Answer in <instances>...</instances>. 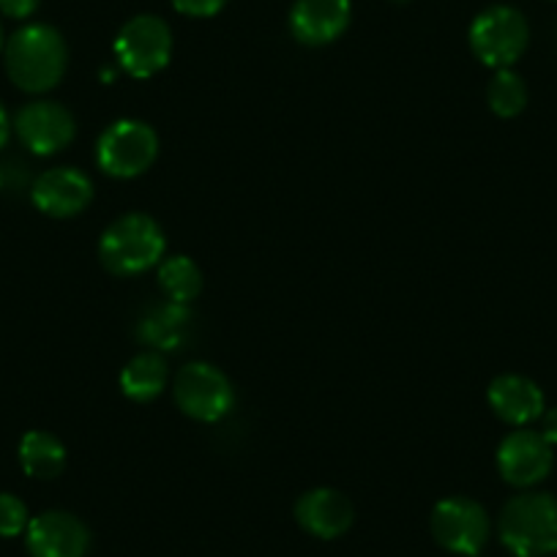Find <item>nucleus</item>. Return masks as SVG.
<instances>
[{
	"instance_id": "a878e982",
	"label": "nucleus",
	"mask_w": 557,
	"mask_h": 557,
	"mask_svg": "<svg viewBox=\"0 0 557 557\" xmlns=\"http://www.w3.org/2000/svg\"><path fill=\"white\" fill-rule=\"evenodd\" d=\"M0 50H3V28H0Z\"/></svg>"
},
{
	"instance_id": "0eeeda50",
	"label": "nucleus",
	"mask_w": 557,
	"mask_h": 557,
	"mask_svg": "<svg viewBox=\"0 0 557 557\" xmlns=\"http://www.w3.org/2000/svg\"><path fill=\"white\" fill-rule=\"evenodd\" d=\"M170 55H173V34L157 14H139L117 30L115 58L132 77H153L168 66Z\"/></svg>"
},
{
	"instance_id": "6e6552de",
	"label": "nucleus",
	"mask_w": 557,
	"mask_h": 557,
	"mask_svg": "<svg viewBox=\"0 0 557 557\" xmlns=\"http://www.w3.org/2000/svg\"><path fill=\"white\" fill-rule=\"evenodd\" d=\"M430 528L443 549L462 557H479L492 533L486 508L462 495L446 497V500L437 503L432 508Z\"/></svg>"
},
{
	"instance_id": "412c9836",
	"label": "nucleus",
	"mask_w": 557,
	"mask_h": 557,
	"mask_svg": "<svg viewBox=\"0 0 557 557\" xmlns=\"http://www.w3.org/2000/svg\"><path fill=\"white\" fill-rule=\"evenodd\" d=\"M28 506L20 497L0 492V539H14V535L28 530Z\"/></svg>"
},
{
	"instance_id": "9d476101",
	"label": "nucleus",
	"mask_w": 557,
	"mask_h": 557,
	"mask_svg": "<svg viewBox=\"0 0 557 557\" xmlns=\"http://www.w3.org/2000/svg\"><path fill=\"white\" fill-rule=\"evenodd\" d=\"M17 137L36 157H52V153L69 148L77 134L72 112L58 101H30L17 112Z\"/></svg>"
},
{
	"instance_id": "f257e3e1",
	"label": "nucleus",
	"mask_w": 557,
	"mask_h": 557,
	"mask_svg": "<svg viewBox=\"0 0 557 557\" xmlns=\"http://www.w3.org/2000/svg\"><path fill=\"white\" fill-rule=\"evenodd\" d=\"M69 50L52 25H25L7 41V74L25 94H47L66 74Z\"/></svg>"
},
{
	"instance_id": "2eb2a0df",
	"label": "nucleus",
	"mask_w": 557,
	"mask_h": 557,
	"mask_svg": "<svg viewBox=\"0 0 557 557\" xmlns=\"http://www.w3.org/2000/svg\"><path fill=\"white\" fill-rule=\"evenodd\" d=\"M486 399H490L495 416L506 424L517 426V430L539 421L546 410L541 388L530 377H522V374H500V377L492 380Z\"/></svg>"
},
{
	"instance_id": "1a4fd4ad",
	"label": "nucleus",
	"mask_w": 557,
	"mask_h": 557,
	"mask_svg": "<svg viewBox=\"0 0 557 557\" xmlns=\"http://www.w3.org/2000/svg\"><path fill=\"white\" fill-rule=\"evenodd\" d=\"M552 465H555L552 446L541 437V432L528 430V426L503 437L497 448V470L503 481L517 490L541 484L552 473Z\"/></svg>"
},
{
	"instance_id": "4be33fe9",
	"label": "nucleus",
	"mask_w": 557,
	"mask_h": 557,
	"mask_svg": "<svg viewBox=\"0 0 557 557\" xmlns=\"http://www.w3.org/2000/svg\"><path fill=\"white\" fill-rule=\"evenodd\" d=\"M173 7L186 17H213L227 7V0H173Z\"/></svg>"
},
{
	"instance_id": "393cba45",
	"label": "nucleus",
	"mask_w": 557,
	"mask_h": 557,
	"mask_svg": "<svg viewBox=\"0 0 557 557\" xmlns=\"http://www.w3.org/2000/svg\"><path fill=\"white\" fill-rule=\"evenodd\" d=\"M9 134H12V121H9L7 107L0 104V148L9 143Z\"/></svg>"
},
{
	"instance_id": "423d86ee",
	"label": "nucleus",
	"mask_w": 557,
	"mask_h": 557,
	"mask_svg": "<svg viewBox=\"0 0 557 557\" xmlns=\"http://www.w3.org/2000/svg\"><path fill=\"white\" fill-rule=\"evenodd\" d=\"M173 394L181 412L195 418V421H202V424L222 421L235 405V391L227 374L206 361L186 363L175 374Z\"/></svg>"
},
{
	"instance_id": "39448f33",
	"label": "nucleus",
	"mask_w": 557,
	"mask_h": 557,
	"mask_svg": "<svg viewBox=\"0 0 557 557\" xmlns=\"http://www.w3.org/2000/svg\"><path fill=\"white\" fill-rule=\"evenodd\" d=\"M159 153V137L143 121H115L96 143V162L112 178H137L146 173Z\"/></svg>"
},
{
	"instance_id": "dca6fc26",
	"label": "nucleus",
	"mask_w": 557,
	"mask_h": 557,
	"mask_svg": "<svg viewBox=\"0 0 557 557\" xmlns=\"http://www.w3.org/2000/svg\"><path fill=\"white\" fill-rule=\"evenodd\" d=\"M191 329V312L186 304H159V307L148 309V314L139 320L137 336L143 345L153 347L157 352L178 350L186 339H189Z\"/></svg>"
},
{
	"instance_id": "4468645a",
	"label": "nucleus",
	"mask_w": 557,
	"mask_h": 557,
	"mask_svg": "<svg viewBox=\"0 0 557 557\" xmlns=\"http://www.w3.org/2000/svg\"><path fill=\"white\" fill-rule=\"evenodd\" d=\"M350 14V0H296L290 12V30L301 45L323 47L345 34Z\"/></svg>"
},
{
	"instance_id": "bb28decb",
	"label": "nucleus",
	"mask_w": 557,
	"mask_h": 557,
	"mask_svg": "<svg viewBox=\"0 0 557 557\" xmlns=\"http://www.w3.org/2000/svg\"><path fill=\"white\" fill-rule=\"evenodd\" d=\"M0 186H3V173H0Z\"/></svg>"
},
{
	"instance_id": "7ed1b4c3",
	"label": "nucleus",
	"mask_w": 557,
	"mask_h": 557,
	"mask_svg": "<svg viewBox=\"0 0 557 557\" xmlns=\"http://www.w3.org/2000/svg\"><path fill=\"white\" fill-rule=\"evenodd\" d=\"M164 257V233L148 213H126L104 230L99 260L115 276H137Z\"/></svg>"
},
{
	"instance_id": "f3484780",
	"label": "nucleus",
	"mask_w": 557,
	"mask_h": 557,
	"mask_svg": "<svg viewBox=\"0 0 557 557\" xmlns=\"http://www.w3.org/2000/svg\"><path fill=\"white\" fill-rule=\"evenodd\" d=\"M170 369L162 352L146 350L134 356L121 372V391L132 401H153L168 388Z\"/></svg>"
},
{
	"instance_id": "5701e85b",
	"label": "nucleus",
	"mask_w": 557,
	"mask_h": 557,
	"mask_svg": "<svg viewBox=\"0 0 557 557\" xmlns=\"http://www.w3.org/2000/svg\"><path fill=\"white\" fill-rule=\"evenodd\" d=\"M41 0H0V12L12 20H25L39 9Z\"/></svg>"
},
{
	"instance_id": "f03ea898",
	"label": "nucleus",
	"mask_w": 557,
	"mask_h": 557,
	"mask_svg": "<svg viewBox=\"0 0 557 557\" xmlns=\"http://www.w3.org/2000/svg\"><path fill=\"white\" fill-rule=\"evenodd\" d=\"M503 546L513 557H549L557 552V497L522 492L503 506L497 519Z\"/></svg>"
},
{
	"instance_id": "aec40b11",
	"label": "nucleus",
	"mask_w": 557,
	"mask_h": 557,
	"mask_svg": "<svg viewBox=\"0 0 557 557\" xmlns=\"http://www.w3.org/2000/svg\"><path fill=\"white\" fill-rule=\"evenodd\" d=\"M490 110L500 117H517L528 107V85L513 69H497L486 88Z\"/></svg>"
},
{
	"instance_id": "9b49d317",
	"label": "nucleus",
	"mask_w": 557,
	"mask_h": 557,
	"mask_svg": "<svg viewBox=\"0 0 557 557\" xmlns=\"http://www.w3.org/2000/svg\"><path fill=\"white\" fill-rule=\"evenodd\" d=\"M30 557H85L90 552V530L69 511H45L25 530Z\"/></svg>"
},
{
	"instance_id": "ddd939ff",
	"label": "nucleus",
	"mask_w": 557,
	"mask_h": 557,
	"mask_svg": "<svg viewBox=\"0 0 557 557\" xmlns=\"http://www.w3.org/2000/svg\"><path fill=\"white\" fill-rule=\"evenodd\" d=\"M352 519H356V511H352L350 497L329 486L304 492L296 503V522L314 539H339L352 528Z\"/></svg>"
},
{
	"instance_id": "20e7f679",
	"label": "nucleus",
	"mask_w": 557,
	"mask_h": 557,
	"mask_svg": "<svg viewBox=\"0 0 557 557\" xmlns=\"http://www.w3.org/2000/svg\"><path fill=\"white\" fill-rule=\"evenodd\" d=\"M470 50L484 66L511 69L530 45L528 20L513 7H490L470 25Z\"/></svg>"
},
{
	"instance_id": "a211bd4d",
	"label": "nucleus",
	"mask_w": 557,
	"mask_h": 557,
	"mask_svg": "<svg viewBox=\"0 0 557 557\" xmlns=\"http://www.w3.org/2000/svg\"><path fill=\"white\" fill-rule=\"evenodd\" d=\"M20 465L30 479H58L66 468V448L50 432L34 430L20 441Z\"/></svg>"
},
{
	"instance_id": "6ab92c4d",
	"label": "nucleus",
	"mask_w": 557,
	"mask_h": 557,
	"mask_svg": "<svg viewBox=\"0 0 557 557\" xmlns=\"http://www.w3.org/2000/svg\"><path fill=\"white\" fill-rule=\"evenodd\" d=\"M159 287L168 301L191 304L202 290V273L186 255H170L159 262Z\"/></svg>"
},
{
	"instance_id": "b1692460",
	"label": "nucleus",
	"mask_w": 557,
	"mask_h": 557,
	"mask_svg": "<svg viewBox=\"0 0 557 557\" xmlns=\"http://www.w3.org/2000/svg\"><path fill=\"white\" fill-rule=\"evenodd\" d=\"M539 421H541V430H539L541 437H544V441L555 448L557 446V407L544 410V416H541Z\"/></svg>"
},
{
	"instance_id": "f8f14e48",
	"label": "nucleus",
	"mask_w": 557,
	"mask_h": 557,
	"mask_svg": "<svg viewBox=\"0 0 557 557\" xmlns=\"http://www.w3.org/2000/svg\"><path fill=\"white\" fill-rule=\"evenodd\" d=\"M34 206L52 219H72L94 200V184L77 168H52L36 178Z\"/></svg>"
}]
</instances>
